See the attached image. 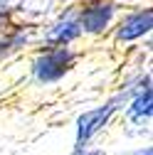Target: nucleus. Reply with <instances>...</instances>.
<instances>
[{"label":"nucleus","instance_id":"1","mask_svg":"<svg viewBox=\"0 0 153 155\" xmlns=\"http://www.w3.org/2000/svg\"><path fill=\"white\" fill-rule=\"evenodd\" d=\"M128 96L119 89H114L104 101L94 104L74 116V150H82L89 145H97V140L114 126V121L121 116Z\"/></svg>","mask_w":153,"mask_h":155},{"label":"nucleus","instance_id":"11","mask_svg":"<svg viewBox=\"0 0 153 155\" xmlns=\"http://www.w3.org/2000/svg\"><path fill=\"white\" fill-rule=\"evenodd\" d=\"M121 8H131V5H143V3H151V0H116Z\"/></svg>","mask_w":153,"mask_h":155},{"label":"nucleus","instance_id":"12","mask_svg":"<svg viewBox=\"0 0 153 155\" xmlns=\"http://www.w3.org/2000/svg\"><path fill=\"white\" fill-rule=\"evenodd\" d=\"M20 0H0V8H15Z\"/></svg>","mask_w":153,"mask_h":155},{"label":"nucleus","instance_id":"2","mask_svg":"<svg viewBox=\"0 0 153 155\" xmlns=\"http://www.w3.org/2000/svg\"><path fill=\"white\" fill-rule=\"evenodd\" d=\"M82 52L76 47H37L27 62V79L37 89L59 86L76 69Z\"/></svg>","mask_w":153,"mask_h":155},{"label":"nucleus","instance_id":"8","mask_svg":"<svg viewBox=\"0 0 153 155\" xmlns=\"http://www.w3.org/2000/svg\"><path fill=\"white\" fill-rule=\"evenodd\" d=\"M15 20V8H0V32H5Z\"/></svg>","mask_w":153,"mask_h":155},{"label":"nucleus","instance_id":"6","mask_svg":"<svg viewBox=\"0 0 153 155\" xmlns=\"http://www.w3.org/2000/svg\"><path fill=\"white\" fill-rule=\"evenodd\" d=\"M119 118L124 121V138L128 140H143L151 135V123H153V84L143 86L126 101Z\"/></svg>","mask_w":153,"mask_h":155},{"label":"nucleus","instance_id":"7","mask_svg":"<svg viewBox=\"0 0 153 155\" xmlns=\"http://www.w3.org/2000/svg\"><path fill=\"white\" fill-rule=\"evenodd\" d=\"M37 25L27 20H15L5 32H0V64L37 47Z\"/></svg>","mask_w":153,"mask_h":155},{"label":"nucleus","instance_id":"5","mask_svg":"<svg viewBox=\"0 0 153 155\" xmlns=\"http://www.w3.org/2000/svg\"><path fill=\"white\" fill-rule=\"evenodd\" d=\"M121 10L124 8L116 0H79L76 3V17H79L82 37H87V40L109 37Z\"/></svg>","mask_w":153,"mask_h":155},{"label":"nucleus","instance_id":"4","mask_svg":"<svg viewBox=\"0 0 153 155\" xmlns=\"http://www.w3.org/2000/svg\"><path fill=\"white\" fill-rule=\"evenodd\" d=\"M82 40L84 37L76 17V3H67L49 20L37 25V47H74Z\"/></svg>","mask_w":153,"mask_h":155},{"label":"nucleus","instance_id":"9","mask_svg":"<svg viewBox=\"0 0 153 155\" xmlns=\"http://www.w3.org/2000/svg\"><path fill=\"white\" fill-rule=\"evenodd\" d=\"M72 155H109L101 145H89V148H82V150H72Z\"/></svg>","mask_w":153,"mask_h":155},{"label":"nucleus","instance_id":"10","mask_svg":"<svg viewBox=\"0 0 153 155\" xmlns=\"http://www.w3.org/2000/svg\"><path fill=\"white\" fill-rule=\"evenodd\" d=\"M124 155H153V148H151V143L146 140V143H141V145H136V148L126 150Z\"/></svg>","mask_w":153,"mask_h":155},{"label":"nucleus","instance_id":"3","mask_svg":"<svg viewBox=\"0 0 153 155\" xmlns=\"http://www.w3.org/2000/svg\"><path fill=\"white\" fill-rule=\"evenodd\" d=\"M153 35V8L151 3L143 5H131L124 8L114 22L109 37H111V45L116 49H131L133 45H141L146 40H151Z\"/></svg>","mask_w":153,"mask_h":155}]
</instances>
